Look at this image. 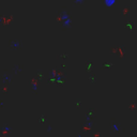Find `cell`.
Masks as SVG:
<instances>
[{
    "label": "cell",
    "mask_w": 137,
    "mask_h": 137,
    "mask_svg": "<svg viewBox=\"0 0 137 137\" xmlns=\"http://www.w3.org/2000/svg\"><path fill=\"white\" fill-rule=\"evenodd\" d=\"M117 2V0H104V4L107 6V8H111Z\"/></svg>",
    "instance_id": "2"
},
{
    "label": "cell",
    "mask_w": 137,
    "mask_h": 137,
    "mask_svg": "<svg viewBox=\"0 0 137 137\" xmlns=\"http://www.w3.org/2000/svg\"><path fill=\"white\" fill-rule=\"evenodd\" d=\"M113 131H116V132H118V131H119V125H118L117 123L113 124Z\"/></svg>",
    "instance_id": "3"
},
{
    "label": "cell",
    "mask_w": 137,
    "mask_h": 137,
    "mask_svg": "<svg viewBox=\"0 0 137 137\" xmlns=\"http://www.w3.org/2000/svg\"><path fill=\"white\" fill-rule=\"evenodd\" d=\"M12 47H14V48H17V47H19V43H18V42H13V43H12Z\"/></svg>",
    "instance_id": "4"
},
{
    "label": "cell",
    "mask_w": 137,
    "mask_h": 137,
    "mask_svg": "<svg viewBox=\"0 0 137 137\" xmlns=\"http://www.w3.org/2000/svg\"><path fill=\"white\" fill-rule=\"evenodd\" d=\"M75 2H76V3H83V0H75Z\"/></svg>",
    "instance_id": "5"
},
{
    "label": "cell",
    "mask_w": 137,
    "mask_h": 137,
    "mask_svg": "<svg viewBox=\"0 0 137 137\" xmlns=\"http://www.w3.org/2000/svg\"><path fill=\"white\" fill-rule=\"evenodd\" d=\"M60 19H61V21H62L64 27H70L71 26V17L65 11L61 12V14H60Z\"/></svg>",
    "instance_id": "1"
}]
</instances>
